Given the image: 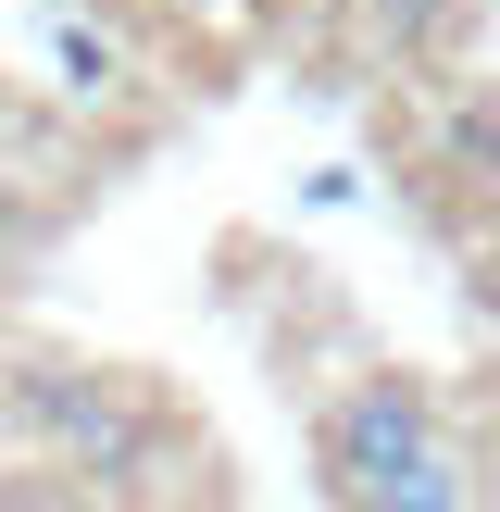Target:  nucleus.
I'll return each instance as SVG.
<instances>
[{"label":"nucleus","mask_w":500,"mask_h":512,"mask_svg":"<svg viewBox=\"0 0 500 512\" xmlns=\"http://www.w3.org/2000/svg\"><path fill=\"white\" fill-rule=\"evenodd\" d=\"M0 512H88V500H75L63 463H25V475H0Z\"/></svg>","instance_id":"39448f33"},{"label":"nucleus","mask_w":500,"mask_h":512,"mask_svg":"<svg viewBox=\"0 0 500 512\" xmlns=\"http://www.w3.org/2000/svg\"><path fill=\"white\" fill-rule=\"evenodd\" d=\"M363 13H375V38H388V50H438L475 0H363Z\"/></svg>","instance_id":"7ed1b4c3"},{"label":"nucleus","mask_w":500,"mask_h":512,"mask_svg":"<svg viewBox=\"0 0 500 512\" xmlns=\"http://www.w3.org/2000/svg\"><path fill=\"white\" fill-rule=\"evenodd\" d=\"M0 413H13V438L38 450V463H63L75 488H125V475L150 463V438H163V413H150L138 375L63 363V350H25V363L0 375Z\"/></svg>","instance_id":"f03ea898"},{"label":"nucleus","mask_w":500,"mask_h":512,"mask_svg":"<svg viewBox=\"0 0 500 512\" xmlns=\"http://www.w3.org/2000/svg\"><path fill=\"white\" fill-rule=\"evenodd\" d=\"M63 88H75V100H100V88H113V38H88V25H63Z\"/></svg>","instance_id":"423d86ee"},{"label":"nucleus","mask_w":500,"mask_h":512,"mask_svg":"<svg viewBox=\"0 0 500 512\" xmlns=\"http://www.w3.org/2000/svg\"><path fill=\"white\" fill-rule=\"evenodd\" d=\"M450 163H463V175H500V100L488 88L450 100Z\"/></svg>","instance_id":"20e7f679"},{"label":"nucleus","mask_w":500,"mask_h":512,"mask_svg":"<svg viewBox=\"0 0 500 512\" xmlns=\"http://www.w3.org/2000/svg\"><path fill=\"white\" fill-rule=\"evenodd\" d=\"M313 488L338 512H475V463L425 375H350L313 413Z\"/></svg>","instance_id":"f257e3e1"}]
</instances>
